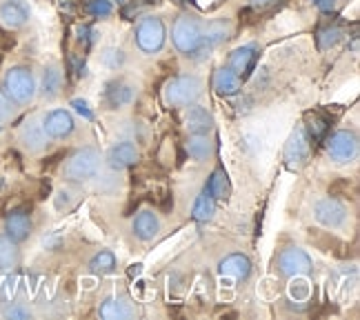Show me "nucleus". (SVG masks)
<instances>
[{
    "mask_svg": "<svg viewBox=\"0 0 360 320\" xmlns=\"http://www.w3.org/2000/svg\"><path fill=\"white\" fill-rule=\"evenodd\" d=\"M202 20L193 13H180L172 25V43L178 53L185 58H196L198 53L207 49L205 36H202ZM210 51V49H207Z\"/></svg>",
    "mask_w": 360,
    "mask_h": 320,
    "instance_id": "1",
    "label": "nucleus"
},
{
    "mask_svg": "<svg viewBox=\"0 0 360 320\" xmlns=\"http://www.w3.org/2000/svg\"><path fill=\"white\" fill-rule=\"evenodd\" d=\"M0 89L5 91V96L13 103V107H27L36 98V91H38L36 76L27 65H16L5 72L3 87Z\"/></svg>",
    "mask_w": 360,
    "mask_h": 320,
    "instance_id": "2",
    "label": "nucleus"
},
{
    "mask_svg": "<svg viewBox=\"0 0 360 320\" xmlns=\"http://www.w3.org/2000/svg\"><path fill=\"white\" fill-rule=\"evenodd\" d=\"M202 89H205V85L198 76L183 74V76L169 78L167 82H165L162 98L169 107H189L200 98Z\"/></svg>",
    "mask_w": 360,
    "mask_h": 320,
    "instance_id": "3",
    "label": "nucleus"
},
{
    "mask_svg": "<svg viewBox=\"0 0 360 320\" xmlns=\"http://www.w3.org/2000/svg\"><path fill=\"white\" fill-rule=\"evenodd\" d=\"M101 151L96 147H82L67 158L63 167V178L67 183H87L101 169Z\"/></svg>",
    "mask_w": 360,
    "mask_h": 320,
    "instance_id": "4",
    "label": "nucleus"
},
{
    "mask_svg": "<svg viewBox=\"0 0 360 320\" xmlns=\"http://www.w3.org/2000/svg\"><path fill=\"white\" fill-rule=\"evenodd\" d=\"M136 47L147 56H154L162 51L167 43V27L158 16H145L136 25Z\"/></svg>",
    "mask_w": 360,
    "mask_h": 320,
    "instance_id": "5",
    "label": "nucleus"
},
{
    "mask_svg": "<svg viewBox=\"0 0 360 320\" xmlns=\"http://www.w3.org/2000/svg\"><path fill=\"white\" fill-rule=\"evenodd\" d=\"M311 256L300 247H285L276 258V269L285 278H304L311 274Z\"/></svg>",
    "mask_w": 360,
    "mask_h": 320,
    "instance_id": "6",
    "label": "nucleus"
},
{
    "mask_svg": "<svg viewBox=\"0 0 360 320\" xmlns=\"http://www.w3.org/2000/svg\"><path fill=\"white\" fill-rule=\"evenodd\" d=\"M327 154L334 162H352L358 154V136L352 129H338L327 138Z\"/></svg>",
    "mask_w": 360,
    "mask_h": 320,
    "instance_id": "7",
    "label": "nucleus"
},
{
    "mask_svg": "<svg viewBox=\"0 0 360 320\" xmlns=\"http://www.w3.org/2000/svg\"><path fill=\"white\" fill-rule=\"evenodd\" d=\"M347 207H345L338 198H321L316 205H314V218L318 225H323L327 229H338L342 227L345 222H347Z\"/></svg>",
    "mask_w": 360,
    "mask_h": 320,
    "instance_id": "8",
    "label": "nucleus"
},
{
    "mask_svg": "<svg viewBox=\"0 0 360 320\" xmlns=\"http://www.w3.org/2000/svg\"><path fill=\"white\" fill-rule=\"evenodd\" d=\"M40 122H43V129L51 141H65V138H69L76 132V120L72 116V111L67 109H51Z\"/></svg>",
    "mask_w": 360,
    "mask_h": 320,
    "instance_id": "9",
    "label": "nucleus"
},
{
    "mask_svg": "<svg viewBox=\"0 0 360 320\" xmlns=\"http://www.w3.org/2000/svg\"><path fill=\"white\" fill-rule=\"evenodd\" d=\"M32 229H34V222H32L30 212H27V207H16V210H11L5 216V236L16 245L30 238Z\"/></svg>",
    "mask_w": 360,
    "mask_h": 320,
    "instance_id": "10",
    "label": "nucleus"
},
{
    "mask_svg": "<svg viewBox=\"0 0 360 320\" xmlns=\"http://www.w3.org/2000/svg\"><path fill=\"white\" fill-rule=\"evenodd\" d=\"M285 160L289 167H302L307 165L309 160V136L307 129L296 127L287 138V145H285Z\"/></svg>",
    "mask_w": 360,
    "mask_h": 320,
    "instance_id": "11",
    "label": "nucleus"
},
{
    "mask_svg": "<svg viewBox=\"0 0 360 320\" xmlns=\"http://www.w3.org/2000/svg\"><path fill=\"white\" fill-rule=\"evenodd\" d=\"M32 18V7L27 0H0V23L7 30H22Z\"/></svg>",
    "mask_w": 360,
    "mask_h": 320,
    "instance_id": "12",
    "label": "nucleus"
},
{
    "mask_svg": "<svg viewBox=\"0 0 360 320\" xmlns=\"http://www.w3.org/2000/svg\"><path fill=\"white\" fill-rule=\"evenodd\" d=\"M105 160L114 172L129 169V167H134L138 160H141V149H138L131 141H120L107 151Z\"/></svg>",
    "mask_w": 360,
    "mask_h": 320,
    "instance_id": "13",
    "label": "nucleus"
},
{
    "mask_svg": "<svg viewBox=\"0 0 360 320\" xmlns=\"http://www.w3.org/2000/svg\"><path fill=\"white\" fill-rule=\"evenodd\" d=\"M18 141L27 151H30V154H40V151H45L49 138L43 129V122H40L38 118H30L18 129Z\"/></svg>",
    "mask_w": 360,
    "mask_h": 320,
    "instance_id": "14",
    "label": "nucleus"
},
{
    "mask_svg": "<svg viewBox=\"0 0 360 320\" xmlns=\"http://www.w3.org/2000/svg\"><path fill=\"white\" fill-rule=\"evenodd\" d=\"M256 60H258V47L256 45H243L238 49H233L229 53V60H227V67L231 69L233 74H238L243 80L254 72L256 67Z\"/></svg>",
    "mask_w": 360,
    "mask_h": 320,
    "instance_id": "15",
    "label": "nucleus"
},
{
    "mask_svg": "<svg viewBox=\"0 0 360 320\" xmlns=\"http://www.w3.org/2000/svg\"><path fill=\"white\" fill-rule=\"evenodd\" d=\"M131 231L138 241H143V243H149V241H154L156 236L160 233V218L156 212H151V210H143V212H138L136 218L131 220Z\"/></svg>",
    "mask_w": 360,
    "mask_h": 320,
    "instance_id": "16",
    "label": "nucleus"
},
{
    "mask_svg": "<svg viewBox=\"0 0 360 320\" xmlns=\"http://www.w3.org/2000/svg\"><path fill=\"white\" fill-rule=\"evenodd\" d=\"M252 269H254L252 260L245 254H229L218 262V274L233 278V281H247L252 276Z\"/></svg>",
    "mask_w": 360,
    "mask_h": 320,
    "instance_id": "17",
    "label": "nucleus"
},
{
    "mask_svg": "<svg viewBox=\"0 0 360 320\" xmlns=\"http://www.w3.org/2000/svg\"><path fill=\"white\" fill-rule=\"evenodd\" d=\"M185 127L189 134H210L214 129V116L200 105H189L185 111Z\"/></svg>",
    "mask_w": 360,
    "mask_h": 320,
    "instance_id": "18",
    "label": "nucleus"
},
{
    "mask_svg": "<svg viewBox=\"0 0 360 320\" xmlns=\"http://www.w3.org/2000/svg\"><path fill=\"white\" fill-rule=\"evenodd\" d=\"M231 32H233V25L229 18H214L207 25H202V36H205L207 49L227 43V40L231 38Z\"/></svg>",
    "mask_w": 360,
    "mask_h": 320,
    "instance_id": "19",
    "label": "nucleus"
},
{
    "mask_svg": "<svg viewBox=\"0 0 360 320\" xmlns=\"http://www.w3.org/2000/svg\"><path fill=\"white\" fill-rule=\"evenodd\" d=\"M212 87L218 96H236L243 89V78L229 67H218L212 78Z\"/></svg>",
    "mask_w": 360,
    "mask_h": 320,
    "instance_id": "20",
    "label": "nucleus"
},
{
    "mask_svg": "<svg viewBox=\"0 0 360 320\" xmlns=\"http://www.w3.org/2000/svg\"><path fill=\"white\" fill-rule=\"evenodd\" d=\"M98 316L105 320H131L136 316V307L122 296H114V298H107L101 307H98Z\"/></svg>",
    "mask_w": 360,
    "mask_h": 320,
    "instance_id": "21",
    "label": "nucleus"
},
{
    "mask_svg": "<svg viewBox=\"0 0 360 320\" xmlns=\"http://www.w3.org/2000/svg\"><path fill=\"white\" fill-rule=\"evenodd\" d=\"M60 89H63V72L58 65H47L45 72H43V78H40V96H43L45 101H53L60 96Z\"/></svg>",
    "mask_w": 360,
    "mask_h": 320,
    "instance_id": "22",
    "label": "nucleus"
},
{
    "mask_svg": "<svg viewBox=\"0 0 360 320\" xmlns=\"http://www.w3.org/2000/svg\"><path fill=\"white\" fill-rule=\"evenodd\" d=\"M134 101V87L127 85L122 80H114L109 82L105 89V103L109 105V109H120L124 105H129Z\"/></svg>",
    "mask_w": 360,
    "mask_h": 320,
    "instance_id": "23",
    "label": "nucleus"
},
{
    "mask_svg": "<svg viewBox=\"0 0 360 320\" xmlns=\"http://www.w3.org/2000/svg\"><path fill=\"white\" fill-rule=\"evenodd\" d=\"M187 154L198 162L210 160L214 154V143L210 134H191L187 138Z\"/></svg>",
    "mask_w": 360,
    "mask_h": 320,
    "instance_id": "24",
    "label": "nucleus"
},
{
    "mask_svg": "<svg viewBox=\"0 0 360 320\" xmlns=\"http://www.w3.org/2000/svg\"><path fill=\"white\" fill-rule=\"evenodd\" d=\"M20 262V249L5 233H0V274L11 271Z\"/></svg>",
    "mask_w": 360,
    "mask_h": 320,
    "instance_id": "25",
    "label": "nucleus"
},
{
    "mask_svg": "<svg viewBox=\"0 0 360 320\" xmlns=\"http://www.w3.org/2000/svg\"><path fill=\"white\" fill-rule=\"evenodd\" d=\"M205 191L210 193L214 200H227L229 198V180H227L225 169H216L210 176V180H207V185H205Z\"/></svg>",
    "mask_w": 360,
    "mask_h": 320,
    "instance_id": "26",
    "label": "nucleus"
},
{
    "mask_svg": "<svg viewBox=\"0 0 360 320\" xmlns=\"http://www.w3.org/2000/svg\"><path fill=\"white\" fill-rule=\"evenodd\" d=\"M216 214V200L202 189V193L196 198V203H193V210H191V218L200 222V225H205V222H210Z\"/></svg>",
    "mask_w": 360,
    "mask_h": 320,
    "instance_id": "27",
    "label": "nucleus"
},
{
    "mask_svg": "<svg viewBox=\"0 0 360 320\" xmlns=\"http://www.w3.org/2000/svg\"><path fill=\"white\" fill-rule=\"evenodd\" d=\"M116 254L109 252V249H103V252H98L89 260V271L94 276H107L116 271Z\"/></svg>",
    "mask_w": 360,
    "mask_h": 320,
    "instance_id": "28",
    "label": "nucleus"
},
{
    "mask_svg": "<svg viewBox=\"0 0 360 320\" xmlns=\"http://www.w3.org/2000/svg\"><path fill=\"white\" fill-rule=\"evenodd\" d=\"M342 38V30L340 27H323L321 32H318L316 40H318V49H329V47H334L338 40Z\"/></svg>",
    "mask_w": 360,
    "mask_h": 320,
    "instance_id": "29",
    "label": "nucleus"
},
{
    "mask_svg": "<svg viewBox=\"0 0 360 320\" xmlns=\"http://www.w3.org/2000/svg\"><path fill=\"white\" fill-rule=\"evenodd\" d=\"M87 13L94 18H109L114 13V3L112 0H89Z\"/></svg>",
    "mask_w": 360,
    "mask_h": 320,
    "instance_id": "30",
    "label": "nucleus"
},
{
    "mask_svg": "<svg viewBox=\"0 0 360 320\" xmlns=\"http://www.w3.org/2000/svg\"><path fill=\"white\" fill-rule=\"evenodd\" d=\"M3 316H5L7 320H30L34 314H32V309L27 307V305H22V302H9L7 307H3Z\"/></svg>",
    "mask_w": 360,
    "mask_h": 320,
    "instance_id": "31",
    "label": "nucleus"
},
{
    "mask_svg": "<svg viewBox=\"0 0 360 320\" xmlns=\"http://www.w3.org/2000/svg\"><path fill=\"white\" fill-rule=\"evenodd\" d=\"M101 63L109 69H118L124 65V51L118 49V47H107L103 53H101Z\"/></svg>",
    "mask_w": 360,
    "mask_h": 320,
    "instance_id": "32",
    "label": "nucleus"
},
{
    "mask_svg": "<svg viewBox=\"0 0 360 320\" xmlns=\"http://www.w3.org/2000/svg\"><path fill=\"white\" fill-rule=\"evenodd\" d=\"M289 296L296 298V302L307 300L309 298V283L307 281H300V278H294L292 287H289Z\"/></svg>",
    "mask_w": 360,
    "mask_h": 320,
    "instance_id": "33",
    "label": "nucleus"
},
{
    "mask_svg": "<svg viewBox=\"0 0 360 320\" xmlns=\"http://www.w3.org/2000/svg\"><path fill=\"white\" fill-rule=\"evenodd\" d=\"M327 118H323L321 114H311L309 116V134L311 138H323L325 132H327Z\"/></svg>",
    "mask_w": 360,
    "mask_h": 320,
    "instance_id": "34",
    "label": "nucleus"
},
{
    "mask_svg": "<svg viewBox=\"0 0 360 320\" xmlns=\"http://www.w3.org/2000/svg\"><path fill=\"white\" fill-rule=\"evenodd\" d=\"M13 116V103L5 96V91L0 89V124L7 122Z\"/></svg>",
    "mask_w": 360,
    "mask_h": 320,
    "instance_id": "35",
    "label": "nucleus"
},
{
    "mask_svg": "<svg viewBox=\"0 0 360 320\" xmlns=\"http://www.w3.org/2000/svg\"><path fill=\"white\" fill-rule=\"evenodd\" d=\"M72 107H74L85 120H94V114H91V109H89V105H87L85 101H78V98H76V101H72Z\"/></svg>",
    "mask_w": 360,
    "mask_h": 320,
    "instance_id": "36",
    "label": "nucleus"
},
{
    "mask_svg": "<svg viewBox=\"0 0 360 320\" xmlns=\"http://www.w3.org/2000/svg\"><path fill=\"white\" fill-rule=\"evenodd\" d=\"M318 9H321L323 13H331L336 9V0H316Z\"/></svg>",
    "mask_w": 360,
    "mask_h": 320,
    "instance_id": "37",
    "label": "nucleus"
},
{
    "mask_svg": "<svg viewBox=\"0 0 360 320\" xmlns=\"http://www.w3.org/2000/svg\"><path fill=\"white\" fill-rule=\"evenodd\" d=\"M267 3H269V0H252V5H254V7H265Z\"/></svg>",
    "mask_w": 360,
    "mask_h": 320,
    "instance_id": "38",
    "label": "nucleus"
}]
</instances>
